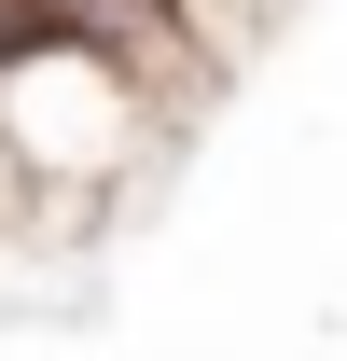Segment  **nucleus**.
<instances>
[{
    "label": "nucleus",
    "mask_w": 347,
    "mask_h": 361,
    "mask_svg": "<svg viewBox=\"0 0 347 361\" xmlns=\"http://www.w3.org/2000/svg\"><path fill=\"white\" fill-rule=\"evenodd\" d=\"M167 14H181V42H195V56H209V70H222V56H250L264 28L292 14V0H167Z\"/></svg>",
    "instance_id": "obj_2"
},
{
    "label": "nucleus",
    "mask_w": 347,
    "mask_h": 361,
    "mask_svg": "<svg viewBox=\"0 0 347 361\" xmlns=\"http://www.w3.org/2000/svg\"><path fill=\"white\" fill-rule=\"evenodd\" d=\"M14 14H28V28L97 42L111 70H139V84L167 97V111H195V97H209V56L181 42V14H167V0H14Z\"/></svg>",
    "instance_id": "obj_1"
}]
</instances>
